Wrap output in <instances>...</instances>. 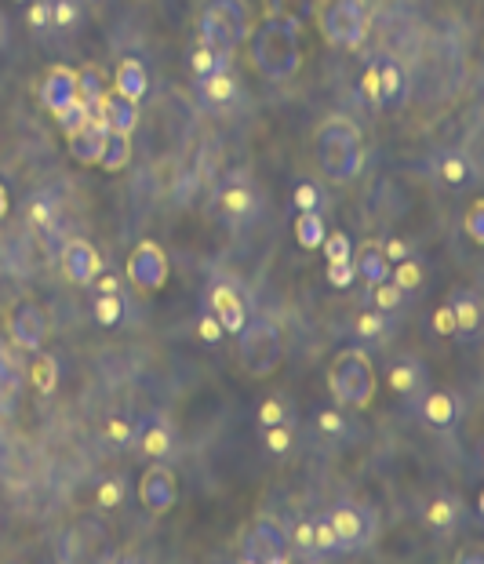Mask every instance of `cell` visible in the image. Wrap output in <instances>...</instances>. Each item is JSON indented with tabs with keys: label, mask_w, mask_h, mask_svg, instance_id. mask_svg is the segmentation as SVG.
I'll list each match as a JSON object with an SVG mask.
<instances>
[{
	"label": "cell",
	"mask_w": 484,
	"mask_h": 564,
	"mask_svg": "<svg viewBox=\"0 0 484 564\" xmlns=\"http://www.w3.org/2000/svg\"><path fill=\"white\" fill-rule=\"evenodd\" d=\"M448 306H452V317H455V335L474 339L481 332V295L474 288H455Z\"/></svg>",
	"instance_id": "ac0fdd59"
},
{
	"label": "cell",
	"mask_w": 484,
	"mask_h": 564,
	"mask_svg": "<svg viewBox=\"0 0 484 564\" xmlns=\"http://www.w3.org/2000/svg\"><path fill=\"white\" fill-rule=\"evenodd\" d=\"M81 22V4L77 0H51V26L55 30H73Z\"/></svg>",
	"instance_id": "b9f144b4"
},
{
	"label": "cell",
	"mask_w": 484,
	"mask_h": 564,
	"mask_svg": "<svg viewBox=\"0 0 484 564\" xmlns=\"http://www.w3.org/2000/svg\"><path fill=\"white\" fill-rule=\"evenodd\" d=\"M328 521H332L335 539H339V554L361 550V546H368V539H372V514L361 510V506L339 503L332 514H328Z\"/></svg>",
	"instance_id": "30bf717a"
},
{
	"label": "cell",
	"mask_w": 484,
	"mask_h": 564,
	"mask_svg": "<svg viewBox=\"0 0 484 564\" xmlns=\"http://www.w3.org/2000/svg\"><path fill=\"white\" fill-rule=\"evenodd\" d=\"M91 113H95V106H88L84 99H73L70 106L62 113H55V121H59V128L66 131V135H73L77 128H84V124L91 121Z\"/></svg>",
	"instance_id": "8d00e7d4"
},
{
	"label": "cell",
	"mask_w": 484,
	"mask_h": 564,
	"mask_svg": "<svg viewBox=\"0 0 484 564\" xmlns=\"http://www.w3.org/2000/svg\"><path fill=\"white\" fill-rule=\"evenodd\" d=\"M128 161H132V135H128V131H110V135H106V146H102L99 164L106 172H124Z\"/></svg>",
	"instance_id": "d4e9b609"
},
{
	"label": "cell",
	"mask_w": 484,
	"mask_h": 564,
	"mask_svg": "<svg viewBox=\"0 0 484 564\" xmlns=\"http://www.w3.org/2000/svg\"><path fill=\"white\" fill-rule=\"evenodd\" d=\"M361 91H364V102L368 106H404V95H408V73H404V66L397 59H390V55H379V59L364 70V81H361Z\"/></svg>",
	"instance_id": "52a82bcc"
},
{
	"label": "cell",
	"mask_w": 484,
	"mask_h": 564,
	"mask_svg": "<svg viewBox=\"0 0 484 564\" xmlns=\"http://www.w3.org/2000/svg\"><path fill=\"white\" fill-rule=\"evenodd\" d=\"M353 328H357V335L361 339H383V332H386V313L383 310H364V313H357V321H353Z\"/></svg>",
	"instance_id": "7bdbcfd3"
},
{
	"label": "cell",
	"mask_w": 484,
	"mask_h": 564,
	"mask_svg": "<svg viewBox=\"0 0 484 564\" xmlns=\"http://www.w3.org/2000/svg\"><path fill=\"white\" fill-rule=\"evenodd\" d=\"M77 99V70L70 66H51L41 81V106L48 113H62Z\"/></svg>",
	"instance_id": "2e32d148"
},
{
	"label": "cell",
	"mask_w": 484,
	"mask_h": 564,
	"mask_svg": "<svg viewBox=\"0 0 484 564\" xmlns=\"http://www.w3.org/2000/svg\"><path fill=\"white\" fill-rule=\"evenodd\" d=\"M197 335H201V343H208V346H215L222 339V324H219V317H215L212 310H204L201 317H197Z\"/></svg>",
	"instance_id": "f6af8a7d"
},
{
	"label": "cell",
	"mask_w": 484,
	"mask_h": 564,
	"mask_svg": "<svg viewBox=\"0 0 484 564\" xmlns=\"http://www.w3.org/2000/svg\"><path fill=\"white\" fill-rule=\"evenodd\" d=\"M77 99H84L88 106H99V102L106 99V88H102V77L95 66L77 73Z\"/></svg>",
	"instance_id": "74e56055"
},
{
	"label": "cell",
	"mask_w": 484,
	"mask_h": 564,
	"mask_svg": "<svg viewBox=\"0 0 484 564\" xmlns=\"http://www.w3.org/2000/svg\"><path fill=\"white\" fill-rule=\"evenodd\" d=\"M313 157H317V168L332 182H350L364 164L361 128L343 113H332L313 135Z\"/></svg>",
	"instance_id": "7a4b0ae2"
},
{
	"label": "cell",
	"mask_w": 484,
	"mask_h": 564,
	"mask_svg": "<svg viewBox=\"0 0 484 564\" xmlns=\"http://www.w3.org/2000/svg\"><path fill=\"white\" fill-rule=\"evenodd\" d=\"M124 492H128V488H124V481L121 477H102L99 481V488H95V506H99V510H117V506L124 503Z\"/></svg>",
	"instance_id": "f35d334b"
},
{
	"label": "cell",
	"mask_w": 484,
	"mask_h": 564,
	"mask_svg": "<svg viewBox=\"0 0 484 564\" xmlns=\"http://www.w3.org/2000/svg\"><path fill=\"white\" fill-rule=\"evenodd\" d=\"M317 430L339 437V434H346V419L339 412H332V408H324V412H317Z\"/></svg>",
	"instance_id": "f5cc1de1"
},
{
	"label": "cell",
	"mask_w": 484,
	"mask_h": 564,
	"mask_svg": "<svg viewBox=\"0 0 484 564\" xmlns=\"http://www.w3.org/2000/svg\"><path fill=\"white\" fill-rule=\"evenodd\" d=\"M415 408H419V415H423L430 426H437V430H448V426H455V419H459V401H455L448 390H426L423 397L415 401Z\"/></svg>",
	"instance_id": "ffe728a7"
},
{
	"label": "cell",
	"mask_w": 484,
	"mask_h": 564,
	"mask_svg": "<svg viewBox=\"0 0 484 564\" xmlns=\"http://www.w3.org/2000/svg\"><path fill=\"white\" fill-rule=\"evenodd\" d=\"M324 233H328V226H324L321 212H299L295 215V241L303 244L306 252H317V248H321Z\"/></svg>",
	"instance_id": "f1b7e54d"
},
{
	"label": "cell",
	"mask_w": 484,
	"mask_h": 564,
	"mask_svg": "<svg viewBox=\"0 0 484 564\" xmlns=\"http://www.w3.org/2000/svg\"><path fill=\"white\" fill-rule=\"evenodd\" d=\"M26 379L33 383V390L48 397V393L59 390V361H55L51 353H41V357H37L30 368H26Z\"/></svg>",
	"instance_id": "4316f807"
},
{
	"label": "cell",
	"mask_w": 484,
	"mask_h": 564,
	"mask_svg": "<svg viewBox=\"0 0 484 564\" xmlns=\"http://www.w3.org/2000/svg\"><path fill=\"white\" fill-rule=\"evenodd\" d=\"M102 117L110 124V131H128L132 135L135 124H139V102L135 99H124V95H106L99 102Z\"/></svg>",
	"instance_id": "603a6c76"
},
{
	"label": "cell",
	"mask_w": 484,
	"mask_h": 564,
	"mask_svg": "<svg viewBox=\"0 0 484 564\" xmlns=\"http://www.w3.org/2000/svg\"><path fill=\"white\" fill-rule=\"evenodd\" d=\"M30 222L41 226V230H48L51 222H55V201H51V197H37V201L30 204Z\"/></svg>",
	"instance_id": "f907efd6"
},
{
	"label": "cell",
	"mask_w": 484,
	"mask_h": 564,
	"mask_svg": "<svg viewBox=\"0 0 484 564\" xmlns=\"http://www.w3.org/2000/svg\"><path fill=\"white\" fill-rule=\"evenodd\" d=\"M190 70H193V77H212V73L230 70V51L197 44V48H193V55H190Z\"/></svg>",
	"instance_id": "83f0119b"
},
{
	"label": "cell",
	"mask_w": 484,
	"mask_h": 564,
	"mask_svg": "<svg viewBox=\"0 0 484 564\" xmlns=\"http://www.w3.org/2000/svg\"><path fill=\"white\" fill-rule=\"evenodd\" d=\"M128 281L139 292H161L164 284H168V255H164L161 244L153 241L135 244L132 259H128Z\"/></svg>",
	"instance_id": "9c48e42d"
},
{
	"label": "cell",
	"mask_w": 484,
	"mask_h": 564,
	"mask_svg": "<svg viewBox=\"0 0 484 564\" xmlns=\"http://www.w3.org/2000/svg\"><path fill=\"white\" fill-rule=\"evenodd\" d=\"M106 135H110V124H106L102 110L95 106L91 121L84 124V128L73 131V135H66V142H70V153H73V157H77L81 164H99L102 146H106Z\"/></svg>",
	"instance_id": "5bb4252c"
},
{
	"label": "cell",
	"mask_w": 484,
	"mask_h": 564,
	"mask_svg": "<svg viewBox=\"0 0 484 564\" xmlns=\"http://www.w3.org/2000/svg\"><path fill=\"white\" fill-rule=\"evenodd\" d=\"M292 204H295V212H321L324 208V193L317 182H299L292 190Z\"/></svg>",
	"instance_id": "60d3db41"
},
{
	"label": "cell",
	"mask_w": 484,
	"mask_h": 564,
	"mask_svg": "<svg viewBox=\"0 0 484 564\" xmlns=\"http://www.w3.org/2000/svg\"><path fill=\"white\" fill-rule=\"evenodd\" d=\"M135 441H139L142 455H150V459H168L172 455V426L164 423V419H146V423H139V430H135Z\"/></svg>",
	"instance_id": "7402d4cb"
},
{
	"label": "cell",
	"mask_w": 484,
	"mask_h": 564,
	"mask_svg": "<svg viewBox=\"0 0 484 564\" xmlns=\"http://www.w3.org/2000/svg\"><path fill=\"white\" fill-rule=\"evenodd\" d=\"M423 517L434 532H448V528L459 521V503H455V499H434V503L426 506Z\"/></svg>",
	"instance_id": "4dcf8cb0"
},
{
	"label": "cell",
	"mask_w": 484,
	"mask_h": 564,
	"mask_svg": "<svg viewBox=\"0 0 484 564\" xmlns=\"http://www.w3.org/2000/svg\"><path fill=\"white\" fill-rule=\"evenodd\" d=\"M252 66L273 84L292 81L303 66V22L299 15H270L252 33Z\"/></svg>",
	"instance_id": "6da1fadb"
},
{
	"label": "cell",
	"mask_w": 484,
	"mask_h": 564,
	"mask_svg": "<svg viewBox=\"0 0 484 564\" xmlns=\"http://www.w3.org/2000/svg\"><path fill=\"white\" fill-rule=\"evenodd\" d=\"M321 252H324V259H328V262H350L353 259V237L346 230L324 233Z\"/></svg>",
	"instance_id": "836d02e7"
},
{
	"label": "cell",
	"mask_w": 484,
	"mask_h": 564,
	"mask_svg": "<svg viewBox=\"0 0 484 564\" xmlns=\"http://www.w3.org/2000/svg\"><path fill=\"white\" fill-rule=\"evenodd\" d=\"M26 22H30V30H48L51 26V0H33L30 11H26Z\"/></svg>",
	"instance_id": "816d5d0a"
},
{
	"label": "cell",
	"mask_w": 484,
	"mask_h": 564,
	"mask_svg": "<svg viewBox=\"0 0 484 564\" xmlns=\"http://www.w3.org/2000/svg\"><path fill=\"white\" fill-rule=\"evenodd\" d=\"M434 332L444 335V339H448V335H455V317H452V306H448V303H441L434 310Z\"/></svg>",
	"instance_id": "11a10c76"
},
{
	"label": "cell",
	"mask_w": 484,
	"mask_h": 564,
	"mask_svg": "<svg viewBox=\"0 0 484 564\" xmlns=\"http://www.w3.org/2000/svg\"><path fill=\"white\" fill-rule=\"evenodd\" d=\"M179 499V484H175V474L161 459H153V466L142 474L139 481V503L150 510V514H168Z\"/></svg>",
	"instance_id": "8fae6325"
},
{
	"label": "cell",
	"mask_w": 484,
	"mask_h": 564,
	"mask_svg": "<svg viewBox=\"0 0 484 564\" xmlns=\"http://www.w3.org/2000/svg\"><path fill=\"white\" fill-rule=\"evenodd\" d=\"M22 379H26V368H22V361L8 350V346L0 343V383L11 386V390L19 393L22 390Z\"/></svg>",
	"instance_id": "ab89813d"
},
{
	"label": "cell",
	"mask_w": 484,
	"mask_h": 564,
	"mask_svg": "<svg viewBox=\"0 0 484 564\" xmlns=\"http://www.w3.org/2000/svg\"><path fill=\"white\" fill-rule=\"evenodd\" d=\"M339 554V539H335V528L328 521V514L313 517V557H332Z\"/></svg>",
	"instance_id": "1f68e13d"
},
{
	"label": "cell",
	"mask_w": 484,
	"mask_h": 564,
	"mask_svg": "<svg viewBox=\"0 0 484 564\" xmlns=\"http://www.w3.org/2000/svg\"><path fill=\"white\" fill-rule=\"evenodd\" d=\"M379 252H383L386 262H401V259H408V255H412L404 241H383V244H379Z\"/></svg>",
	"instance_id": "6f0895ef"
},
{
	"label": "cell",
	"mask_w": 484,
	"mask_h": 564,
	"mask_svg": "<svg viewBox=\"0 0 484 564\" xmlns=\"http://www.w3.org/2000/svg\"><path fill=\"white\" fill-rule=\"evenodd\" d=\"M437 179L444 186H452V190H463L466 182L474 179V164L466 161L463 153H441L437 157Z\"/></svg>",
	"instance_id": "484cf974"
},
{
	"label": "cell",
	"mask_w": 484,
	"mask_h": 564,
	"mask_svg": "<svg viewBox=\"0 0 484 564\" xmlns=\"http://www.w3.org/2000/svg\"><path fill=\"white\" fill-rule=\"evenodd\" d=\"M353 270L361 273L364 281L368 284H379V281H386V277H390V262L383 259V252H379V248H364L361 255H353Z\"/></svg>",
	"instance_id": "f546056e"
},
{
	"label": "cell",
	"mask_w": 484,
	"mask_h": 564,
	"mask_svg": "<svg viewBox=\"0 0 484 564\" xmlns=\"http://www.w3.org/2000/svg\"><path fill=\"white\" fill-rule=\"evenodd\" d=\"M237 350H241L244 372L252 375V379L273 375L284 361V335L277 328V321H270V317L244 321V328L237 332Z\"/></svg>",
	"instance_id": "277c9868"
},
{
	"label": "cell",
	"mask_w": 484,
	"mask_h": 564,
	"mask_svg": "<svg viewBox=\"0 0 484 564\" xmlns=\"http://www.w3.org/2000/svg\"><path fill=\"white\" fill-rule=\"evenodd\" d=\"M368 30V8L364 0H332L321 11V33L332 48H357Z\"/></svg>",
	"instance_id": "8992f818"
},
{
	"label": "cell",
	"mask_w": 484,
	"mask_h": 564,
	"mask_svg": "<svg viewBox=\"0 0 484 564\" xmlns=\"http://www.w3.org/2000/svg\"><path fill=\"white\" fill-rule=\"evenodd\" d=\"M95 281H99V292H113V295H117V288H121V281H117V277H102V273H99Z\"/></svg>",
	"instance_id": "680465c9"
},
{
	"label": "cell",
	"mask_w": 484,
	"mask_h": 564,
	"mask_svg": "<svg viewBox=\"0 0 484 564\" xmlns=\"http://www.w3.org/2000/svg\"><path fill=\"white\" fill-rule=\"evenodd\" d=\"M357 281V270H353V259L350 262H328V284L332 288H350V284Z\"/></svg>",
	"instance_id": "7dc6e473"
},
{
	"label": "cell",
	"mask_w": 484,
	"mask_h": 564,
	"mask_svg": "<svg viewBox=\"0 0 484 564\" xmlns=\"http://www.w3.org/2000/svg\"><path fill=\"white\" fill-rule=\"evenodd\" d=\"M328 390L343 408L361 412L375 401V368L364 350H343L328 368Z\"/></svg>",
	"instance_id": "3957f363"
},
{
	"label": "cell",
	"mask_w": 484,
	"mask_h": 564,
	"mask_svg": "<svg viewBox=\"0 0 484 564\" xmlns=\"http://www.w3.org/2000/svg\"><path fill=\"white\" fill-rule=\"evenodd\" d=\"M288 546H295V554L313 557V521H299L295 532L288 535Z\"/></svg>",
	"instance_id": "c3c4849f"
},
{
	"label": "cell",
	"mask_w": 484,
	"mask_h": 564,
	"mask_svg": "<svg viewBox=\"0 0 484 564\" xmlns=\"http://www.w3.org/2000/svg\"><path fill=\"white\" fill-rule=\"evenodd\" d=\"M390 390H394L397 397H404V401H419V397L426 393V372H423V364L412 361V357L397 361L394 368H390Z\"/></svg>",
	"instance_id": "44dd1931"
},
{
	"label": "cell",
	"mask_w": 484,
	"mask_h": 564,
	"mask_svg": "<svg viewBox=\"0 0 484 564\" xmlns=\"http://www.w3.org/2000/svg\"><path fill=\"white\" fill-rule=\"evenodd\" d=\"M113 84H117V95L139 102L150 88V77H146V66L139 59H121V66L113 73Z\"/></svg>",
	"instance_id": "cb8c5ba5"
},
{
	"label": "cell",
	"mask_w": 484,
	"mask_h": 564,
	"mask_svg": "<svg viewBox=\"0 0 484 564\" xmlns=\"http://www.w3.org/2000/svg\"><path fill=\"white\" fill-rule=\"evenodd\" d=\"M292 430H288V423L281 426H266V448H270L273 455H284L288 448H292Z\"/></svg>",
	"instance_id": "bcb514c9"
},
{
	"label": "cell",
	"mask_w": 484,
	"mask_h": 564,
	"mask_svg": "<svg viewBox=\"0 0 484 564\" xmlns=\"http://www.w3.org/2000/svg\"><path fill=\"white\" fill-rule=\"evenodd\" d=\"M48 339V313L37 303H19L11 313V343L22 353H37Z\"/></svg>",
	"instance_id": "7c38bea8"
},
{
	"label": "cell",
	"mask_w": 484,
	"mask_h": 564,
	"mask_svg": "<svg viewBox=\"0 0 484 564\" xmlns=\"http://www.w3.org/2000/svg\"><path fill=\"white\" fill-rule=\"evenodd\" d=\"M219 212H222V219H226V222L252 219V212H255V190L244 179L226 182V186L219 190Z\"/></svg>",
	"instance_id": "d6986e66"
},
{
	"label": "cell",
	"mask_w": 484,
	"mask_h": 564,
	"mask_svg": "<svg viewBox=\"0 0 484 564\" xmlns=\"http://www.w3.org/2000/svg\"><path fill=\"white\" fill-rule=\"evenodd\" d=\"M197 95H201L208 110H226V106L241 99V84H237V77L230 70H222L212 73V77H197Z\"/></svg>",
	"instance_id": "e0dca14e"
},
{
	"label": "cell",
	"mask_w": 484,
	"mask_h": 564,
	"mask_svg": "<svg viewBox=\"0 0 484 564\" xmlns=\"http://www.w3.org/2000/svg\"><path fill=\"white\" fill-rule=\"evenodd\" d=\"M15 408H19V393L11 390V386L0 383V419H11V415H15Z\"/></svg>",
	"instance_id": "9f6ffc18"
},
{
	"label": "cell",
	"mask_w": 484,
	"mask_h": 564,
	"mask_svg": "<svg viewBox=\"0 0 484 564\" xmlns=\"http://www.w3.org/2000/svg\"><path fill=\"white\" fill-rule=\"evenodd\" d=\"M288 423V408H284L281 397H266L263 404H259V426H281Z\"/></svg>",
	"instance_id": "ee69618b"
},
{
	"label": "cell",
	"mask_w": 484,
	"mask_h": 564,
	"mask_svg": "<svg viewBox=\"0 0 484 564\" xmlns=\"http://www.w3.org/2000/svg\"><path fill=\"white\" fill-rule=\"evenodd\" d=\"M135 430H139V426L128 423V419H110V423H106V437H110V441H117V444L135 441Z\"/></svg>",
	"instance_id": "db71d44e"
},
{
	"label": "cell",
	"mask_w": 484,
	"mask_h": 564,
	"mask_svg": "<svg viewBox=\"0 0 484 564\" xmlns=\"http://www.w3.org/2000/svg\"><path fill=\"white\" fill-rule=\"evenodd\" d=\"M91 313H95V321H99L102 328H113V324H121V317H124L121 295L102 292L99 299H95V306H91Z\"/></svg>",
	"instance_id": "d590c367"
},
{
	"label": "cell",
	"mask_w": 484,
	"mask_h": 564,
	"mask_svg": "<svg viewBox=\"0 0 484 564\" xmlns=\"http://www.w3.org/2000/svg\"><path fill=\"white\" fill-rule=\"evenodd\" d=\"M390 281H394L401 292H419V284H423V262H415L412 255L401 259L394 270H390Z\"/></svg>",
	"instance_id": "d6a6232c"
},
{
	"label": "cell",
	"mask_w": 484,
	"mask_h": 564,
	"mask_svg": "<svg viewBox=\"0 0 484 564\" xmlns=\"http://www.w3.org/2000/svg\"><path fill=\"white\" fill-rule=\"evenodd\" d=\"M404 295L408 292H401L390 277L386 281H379V284H372V303H375V310H383V313H397L404 306Z\"/></svg>",
	"instance_id": "e575fe53"
},
{
	"label": "cell",
	"mask_w": 484,
	"mask_h": 564,
	"mask_svg": "<svg viewBox=\"0 0 484 564\" xmlns=\"http://www.w3.org/2000/svg\"><path fill=\"white\" fill-rule=\"evenodd\" d=\"M8 208H11V197H8V190H4V186H0V219H4V215H8Z\"/></svg>",
	"instance_id": "91938a15"
},
{
	"label": "cell",
	"mask_w": 484,
	"mask_h": 564,
	"mask_svg": "<svg viewBox=\"0 0 484 564\" xmlns=\"http://www.w3.org/2000/svg\"><path fill=\"white\" fill-rule=\"evenodd\" d=\"M208 310L219 317L222 332L237 335L244 328V321H248V310H244V295L233 288V284L226 281H215L212 288H208Z\"/></svg>",
	"instance_id": "4fadbf2b"
},
{
	"label": "cell",
	"mask_w": 484,
	"mask_h": 564,
	"mask_svg": "<svg viewBox=\"0 0 484 564\" xmlns=\"http://www.w3.org/2000/svg\"><path fill=\"white\" fill-rule=\"evenodd\" d=\"M248 37V4L244 0H204L197 15V41L208 48L233 51Z\"/></svg>",
	"instance_id": "5b68a950"
},
{
	"label": "cell",
	"mask_w": 484,
	"mask_h": 564,
	"mask_svg": "<svg viewBox=\"0 0 484 564\" xmlns=\"http://www.w3.org/2000/svg\"><path fill=\"white\" fill-rule=\"evenodd\" d=\"M288 532L277 517H259L248 532V543H244V561L252 564H284L288 561Z\"/></svg>",
	"instance_id": "ba28073f"
},
{
	"label": "cell",
	"mask_w": 484,
	"mask_h": 564,
	"mask_svg": "<svg viewBox=\"0 0 484 564\" xmlns=\"http://www.w3.org/2000/svg\"><path fill=\"white\" fill-rule=\"evenodd\" d=\"M466 237L474 244H484V201L470 204V212H466Z\"/></svg>",
	"instance_id": "681fc988"
},
{
	"label": "cell",
	"mask_w": 484,
	"mask_h": 564,
	"mask_svg": "<svg viewBox=\"0 0 484 564\" xmlns=\"http://www.w3.org/2000/svg\"><path fill=\"white\" fill-rule=\"evenodd\" d=\"M4 37H8V22H4V15H0V44H4Z\"/></svg>",
	"instance_id": "94428289"
},
{
	"label": "cell",
	"mask_w": 484,
	"mask_h": 564,
	"mask_svg": "<svg viewBox=\"0 0 484 564\" xmlns=\"http://www.w3.org/2000/svg\"><path fill=\"white\" fill-rule=\"evenodd\" d=\"M62 273H66L73 284H91L102 273L99 252H95L84 237H73V241H66V248H62Z\"/></svg>",
	"instance_id": "9a60e30c"
}]
</instances>
